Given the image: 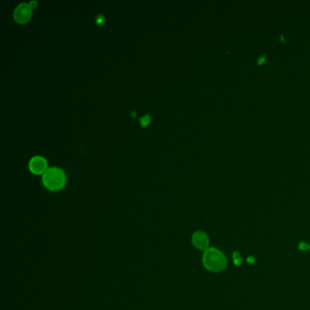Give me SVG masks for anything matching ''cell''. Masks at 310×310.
<instances>
[{
	"label": "cell",
	"instance_id": "obj_1",
	"mask_svg": "<svg viewBox=\"0 0 310 310\" xmlns=\"http://www.w3.org/2000/svg\"><path fill=\"white\" fill-rule=\"evenodd\" d=\"M202 264L207 271L219 273L226 268L227 259L225 254L219 249L209 248L203 253Z\"/></svg>",
	"mask_w": 310,
	"mask_h": 310
},
{
	"label": "cell",
	"instance_id": "obj_2",
	"mask_svg": "<svg viewBox=\"0 0 310 310\" xmlns=\"http://www.w3.org/2000/svg\"><path fill=\"white\" fill-rule=\"evenodd\" d=\"M42 183L50 191L60 190L66 184V174L59 168H47L42 174Z\"/></svg>",
	"mask_w": 310,
	"mask_h": 310
},
{
	"label": "cell",
	"instance_id": "obj_3",
	"mask_svg": "<svg viewBox=\"0 0 310 310\" xmlns=\"http://www.w3.org/2000/svg\"><path fill=\"white\" fill-rule=\"evenodd\" d=\"M32 16V8L29 3H20L14 10V19L20 24L27 23Z\"/></svg>",
	"mask_w": 310,
	"mask_h": 310
},
{
	"label": "cell",
	"instance_id": "obj_4",
	"mask_svg": "<svg viewBox=\"0 0 310 310\" xmlns=\"http://www.w3.org/2000/svg\"><path fill=\"white\" fill-rule=\"evenodd\" d=\"M191 243L198 250L206 251L207 249H209L210 240L206 232L197 230L193 233L192 237H191Z\"/></svg>",
	"mask_w": 310,
	"mask_h": 310
},
{
	"label": "cell",
	"instance_id": "obj_5",
	"mask_svg": "<svg viewBox=\"0 0 310 310\" xmlns=\"http://www.w3.org/2000/svg\"><path fill=\"white\" fill-rule=\"evenodd\" d=\"M29 169L34 174H43L47 169V160L42 156H35L29 160Z\"/></svg>",
	"mask_w": 310,
	"mask_h": 310
},
{
	"label": "cell",
	"instance_id": "obj_6",
	"mask_svg": "<svg viewBox=\"0 0 310 310\" xmlns=\"http://www.w3.org/2000/svg\"><path fill=\"white\" fill-rule=\"evenodd\" d=\"M150 120V116L149 115H146V116L140 118V124L143 127H145V126H147L149 124Z\"/></svg>",
	"mask_w": 310,
	"mask_h": 310
},
{
	"label": "cell",
	"instance_id": "obj_7",
	"mask_svg": "<svg viewBox=\"0 0 310 310\" xmlns=\"http://www.w3.org/2000/svg\"><path fill=\"white\" fill-rule=\"evenodd\" d=\"M29 5H30V7H31L32 9H34V8H36V7L38 6V2H37V1H30V2H29Z\"/></svg>",
	"mask_w": 310,
	"mask_h": 310
}]
</instances>
